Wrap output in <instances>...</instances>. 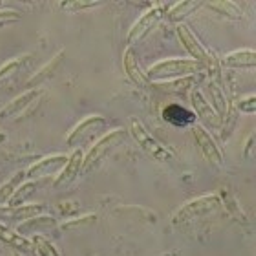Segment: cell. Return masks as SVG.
<instances>
[{
    "instance_id": "cell-1",
    "label": "cell",
    "mask_w": 256,
    "mask_h": 256,
    "mask_svg": "<svg viewBox=\"0 0 256 256\" xmlns=\"http://www.w3.org/2000/svg\"><path fill=\"white\" fill-rule=\"evenodd\" d=\"M203 72V66L192 59H165L161 62H156L146 70V80L148 82H168V80L192 77Z\"/></svg>"
},
{
    "instance_id": "cell-2",
    "label": "cell",
    "mask_w": 256,
    "mask_h": 256,
    "mask_svg": "<svg viewBox=\"0 0 256 256\" xmlns=\"http://www.w3.org/2000/svg\"><path fill=\"white\" fill-rule=\"evenodd\" d=\"M176 33H178L180 42L183 44V48L187 50V54L190 55V59L196 60L198 64H202L203 72H207V75L210 79H212V77H220V66H222V64L218 62L216 54L205 50V46H203V44L198 40L196 35L190 32V28L185 26V24H180V26L176 28Z\"/></svg>"
},
{
    "instance_id": "cell-3",
    "label": "cell",
    "mask_w": 256,
    "mask_h": 256,
    "mask_svg": "<svg viewBox=\"0 0 256 256\" xmlns=\"http://www.w3.org/2000/svg\"><path fill=\"white\" fill-rule=\"evenodd\" d=\"M128 134L124 128H116L112 132H108L106 136H102L99 141H97L90 150L88 154L84 156V161H82V172H90L94 170L99 163H101L104 158H106L112 150H116L119 144H123L126 141Z\"/></svg>"
},
{
    "instance_id": "cell-4",
    "label": "cell",
    "mask_w": 256,
    "mask_h": 256,
    "mask_svg": "<svg viewBox=\"0 0 256 256\" xmlns=\"http://www.w3.org/2000/svg\"><path fill=\"white\" fill-rule=\"evenodd\" d=\"M130 136H132L134 141L139 144V148L143 150L144 154H148L150 158H154V160H158V161L172 160L170 148L165 146L158 138H154V136L146 130V126H144L141 121H138V119H130Z\"/></svg>"
},
{
    "instance_id": "cell-5",
    "label": "cell",
    "mask_w": 256,
    "mask_h": 256,
    "mask_svg": "<svg viewBox=\"0 0 256 256\" xmlns=\"http://www.w3.org/2000/svg\"><path fill=\"white\" fill-rule=\"evenodd\" d=\"M218 208H222V200L216 194H212V196H203L200 200H194V202L187 203L185 207L180 208L176 212V216H174V224H183V222L196 220L200 216H205V214H212Z\"/></svg>"
},
{
    "instance_id": "cell-6",
    "label": "cell",
    "mask_w": 256,
    "mask_h": 256,
    "mask_svg": "<svg viewBox=\"0 0 256 256\" xmlns=\"http://www.w3.org/2000/svg\"><path fill=\"white\" fill-rule=\"evenodd\" d=\"M190 130H192V138L196 141L198 148L203 154V158L210 165H216V166L224 165V152L218 146V143L212 139V136H210V132H208L207 128L202 126V124H192Z\"/></svg>"
},
{
    "instance_id": "cell-7",
    "label": "cell",
    "mask_w": 256,
    "mask_h": 256,
    "mask_svg": "<svg viewBox=\"0 0 256 256\" xmlns=\"http://www.w3.org/2000/svg\"><path fill=\"white\" fill-rule=\"evenodd\" d=\"M106 124H108V121L104 118H101V116H88V118L82 119V121L68 134L66 144H68L70 148L80 146V144L86 143L92 136H96L97 132H101Z\"/></svg>"
},
{
    "instance_id": "cell-8",
    "label": "cell",
    "mask_w": 256,
    "mask_h": 256,
    "mask_svg": "<svg viewBox=\"0 0 256 256\" xmlns=\"http://www.w3.org/2000/svg\"><path fill=\"white\" fill-rule=\"evenodd\" d=\"M163 11H165L163 6H156V8L146 11V13L130 28V32H128V35H126L128 48H132L134 42H138V40H141L143 37H146V35L160 24L161 18H163Z\"/></svg>"
},
{
    "instance_id": "cell-9",
    "label": "cell",
    "mask_w": 256,
    "mask_h": 256,
    "mask_svg": "<svg viewBox=\"0 0 256 256\" xmlns=\"http://www.w3.org/2000/svg\"><path fill=\"white\" fill-rule=\"evenodd\" d=\"M68 161V156L57 154V156H48L44 160L33 163L30 168L26 170V178L30 182H37V180H42V178L55 176L62 170V166L66 165Z\"/></svg>"
},
{
    "instance_id": "cell-10",
    "label": "cell",
    "mask_w": 256,
    "mask_h": 256,
    "mask_svg": "<svg viewBox=\"0 0 256 256\" xmlns=\"http://www.w3.org/2000/svg\"><path fill=\"white\" fill-rule=\"evenodd\" d=\"M190 104H192V114H194L196 119H200L203 124L212 126V128L222 126L220 118L216 116V112H214L212 108H210V104L207 102V99H205V96H203V92H200L198 88H194V90L190 92Z\"/></svg>"
},
{
    "instance_id": "cell-11",
    "label": "cell",
    "mask_w": 256,
    "mask_h": 256,
    "mask_svg": "<svg viewBox=\"0 0 256 256\" xmlns=\"http://www.w3.org/2000/svg\"><path fill=\"white\" fill-rule=\"evenodd\" d=\"M40 96H42V90H38V88L24 92L22 96L15 97L13 101L8 102V104L0 110V119H13V118H18V116H22L28 108L33 106V104L40 99Z\"/></svg>"
},
{
    "instance_id": "cell-12",
    "label": "cell",
    "mask_w": 256,
    "mask_h": 256,
    "mask_svg": "<svg viewBox=\"0 0 256 256\" xmlns=\"http://www.w3.org/2000/svg\"><path fill=\"white\" fill-rule=\"evenodd\" d=\"M82 161H84V152L82 150H74V154L68 156L66 165L62 166V170L55 176L54 187H68L79 178V174L82 172Z\"/></svg>"
},
{
    "instance_id": "cell-13",
    "label": "cell",
    "mask_w": 256,
    "mask_h": 256,
    "mask_svg": "<svg viewBox=\"0 0 256 256\" xmlns=\"http://www.w3.org/2000/svg\"><path fill=\"white\" fill-rule=\"evenodd\" d=\"M203 96H205V94H203ZM205 99H207V102L210 104V108L216 112V116L220 118V121L224 123L225 119L229 118L230 106H229V99H227V96H225V92L220 88L218 82H214V80L208 82Z\"/></svg>"
},
{
    "instance_id": "cell-14",
    "label": "cell",
    "mask_w": 256,
    "mask_h": 256,
    "mask_svg": "<svg viewBox=\"0 0 256 256\" xmlns=\"http://www.w3.org/2000/svg\"><path fill=\"white\" fill-rule=\"evenodd\" d=\"M44 212V205H35V203H32V205H22V207H15V208H4L0 207V224L2 222H18V224H22V222H26V220L30 218H35V216H40V214Z\"/></svg>"
},
{
    "instance_id": "cell-15",
    "label": "cell",
    "mask_w": 256,
    "mask_h": 256,
    "mask_svg": "<svg viewBox=\"0 0 256 256\" xmlns=\"http://www.w3.org/2000/svg\"><path fill=\"white\" fill-rule=\"evenodd\" d=\"M0 244L11 247V249H15V251L22 252V254H35L32 240L20 236L16 230L10 229V227L4 224H0Z\"/></svg>"
},
{
    "instance_id": "cell-16",
    "label": "cell",
    "mask_w": 256,
    "mask_h": 256,
    "mask_svg": "<svg viewBox=\"0 0 256 256\" xmlns=\"http://www.w3.org/2000/svg\"><path fill=\"white\" fill-rule=\"evenodd\" d=\"M55 227H57V222H55L52 216L40 214V216H35V218H30V220H26V222H22V224L18 225L16 232L20 236H24V238H28V236H37V234H40V232L52 230V229H55Z\"/></svg>"
},
{
    "instance_id": "cell-17",
    "label": "cell",
    "mask_w": 256,
    "mask_h": 256,
    "mask_svg": "<svg viewBox=\"0 0 256 256\" xmlns=\"http://www.w3.org/2000/svg\"><path fill=\"white\" fill-rule=\"evenodd\" d=\"M220 64L232 70H252L256 66V52L254 50H236L232 54L225 55Z\"/></svg>"
},
{
    "instance_id": "cell-18",
    "label": "cell",
    "mask_w": 256,
    "mask_h": 256,
    "mask_svg": "<svg viewBox=\"0 0 256 256\" xmlns=\"http://www.w3.org/2000/svg\"><path fill=\"white\" fill-rule=\"evenodd\" d=\"M163 119L166 123L174 124V126H192L196 124V116L192 114V110L183 108L182 104H168L163 110Z\"/></svg>"
},
{
    "instance_id": "cell-19",
    "label": "cell",
    "mask_w": 256,
    "mask_h": 256,
    "mask_svg": "<svg viewBox=\"0 0 256 256\" xmlns=\"http://www.w3.org/2000/svg\"><path fill=\"white\" fill-rule=\"evenodd\" d=\"M64 57H66V54H64V52H59V54L55 55L54 59L50 60V62L46 64L42 70H38L37 74H35V77H32V79H30V82H28V88H30V90H35V88H38L42 82H46L48 79H52V77L55 75V72L60 68V64H62Z\"/></svg>"
},
{
    "instance_id": "cell-20",
    "label": "cell",
    "mask_w": 256,
    "mask_h": 256,
    "mask_svg": "<svg viewBox=\"0 0 256 256\" xmlns=\"http://www.w3.org/2000/svg\"><path fill=\"white\" fill-rule=\"evenodd\" d=\"M123 68H124V72H126L128 77H130V79H132L138 86H144L146 82H148V80H146V77H144V74L141 72V68H139L138 57H136V52H134V48H128L126 52H124Z\"/></svg>"
},
{
    "instance_id": "cell-21",
    "label": "cell",
    "mask_w": 256,
    "mask_h": 256,
    "mask_svg": "<svg viewBox=\"0 0 256 256\" xmlns=\"http://www.w3.org/2000/svg\"><path fill=\"white\" fill-rule=\"evenodd\" d=\"M203 8L216 11L218 15L230 18V20H240L244 18V11L238 8V4L230 2V0H214V2H203Z\"/></svg>"
},
{
    "instance_id": "cell-22",
    "label": "cell",
    "mask_w": 256,
    "mask_h": 256,
    "mask_svg": "<svg viewBox=\"0 0 256 256\" xmlns=\"http://www.w3.org/2000/svg\"><path fill=\"white\" fill-rule=\"evenodd\" d=\"M200 8H203V2L198 0H185V2H176L170 10L166 11V18L168 22H182L183 18L190 16L194 11H198Z\"/></svg>"
},
{
    "instance_id": "cell-23",
    "label": "cell",
    "mask_w": 256,
    "mask_h": 256,
    "mask_svg": "<svg viewBox=\"0 0 256 256\" xmlns=\"http://www.w3.org/2000/svg\"><path fill=\"white\" fill-rule=\"evenodd\" d=\"M24 180H26V172L18 170V172H15L8 182L0 185V207H4V205L10 203V200L13 198L15 190L24 183Z\"/></svg>"
},
{
    "instance_id": "cell-24",
    "label": "cell",
    "mask_w": 256,
    "mask_h": 256,
    "mask_svg": "<svg viewBox=\"0 0 256 256\" xmlns=\"http://www.w3.org/2000/svg\"><path fill=\"white\" fill-rule=\"evenodd\" d=\"M37 190H38V183L37 182H24L20 187L15 190V194H13V198L10 200V203H8V205H10L11 208L28 205V202L35 196V192H37Z\"/></svg>"
},
{
    "instance_id": "cell-25",
    "label": "cell",
    "mask_w": 256,
    "mask_h": 256,
    "mask_svg": "<svg viewBox=\"0 0 256 256\" xmlns=\"http://www.w3.org/2000/svg\"><path fill=\"white\" fill-rule=\"evenodd\" d=\"M196 77L198 75H192V77H183V79L168 80V82H156L154 86L166 90L165 94H183V92H192L196 88Z\"/></svg>"
},
{
    "instance_id": "cell-26",
    "label": "cell",
    "mask_w": 256,
    "mask_h": 256,
    "mask_svg": "<svg viewBox=\"0 0 256 256\" xmlns=\"http://www.w3.org/2000/svg\"><path fill=\"white\" fill-rule=\"evenodd\" d=\"M32 244H33V249H35V252H37L38 256H60L59 249H57L46 236H42V234L32 236Z\"/></svg>"
},
{
    "instance_id": "cell-27",
    "label": "cell",
    "mask_w": 256,
    "mask_h": 256,
    "mask_svg": "<svg viewBox=\"0 0 256 256\" xmlns=\"http://www.w3.org/2000/svg\"><path fill=\"white\" fill-rule=\"evenodd\" d=\"M28 60H32V55H22V57H16V59L6 62L4 66L0 68V80L10 79V77H13L15 74H18L20 68L28 62Z\"/></svg>"
},
{
    "instance_id": "cell-28",
    "label": "cell",
    "mask_w": 256,
    "mask_h": 256,
    "mask_svg": "<svg viewBox=\"0 0 256 256\" xmlns=\"http://www.w3.org/2000/svg\"><path fill=\"white\" fill-rule=\"evenodd\" d=\"M102 2H97V0H68V2H60V8L64 11H84L99 8Z\"/></svg>"
},
{
    "instance_id": "cell-29",
    "label": "cell",
    "mask_w": 256,
    "mask_h": 256,
    "mask_svg": "<svg viewBox=\"0 0 256 256\" xmlns=\"http://www.w3.org/2000/svg\"><path fill=\"white\" fill-rule=\"evenodd\" d=\"M22 18V13L16 10H0V28H6L10 24H16Z\"/></svg>"
},
{
    "instance_id": "cell-30",
    "label": "cell",
    "mask_w": 256,
    "mask_h": 256,
    "mask_svg": "<svg viewBox=\"0 0 256 256\" xmlns=\"http://www.w3.org/2000/svg\"><path fill=\"white\" fill-rule=\"evenodd\" d=\"M236 108L240 110L242 114H254L256 112V97L252 96H246L242 97L240 101L236 102Z\"/></svg>"
},
{
    "instance_id": "cell-31",
    "label": "cell",
    "mask_w": 256,
    "mask_h": 256,
    "mask_svg": "<svg viewBox=\"0 0 256 256\" xmlns=\"http://www.w3.org/2000/svg\"><path fill=\"white\" fill-rule=\"evenodd\" d=\"M97 222L96 214H88V216H82L80 220H74V222H68V224L62 225V229H74V227H79V225H92Z\"/></svg>"
},
{
    "instance_id": "cell-32",
    "label": "cell",
    "mask_w": 256,
    "mask_h": 256,
    "mask_svg": "<svg viewBox=\"0 0 256 256\" xmlns=\"http://www.w3.org/2000/svg\"><path fill=\"white\" fill-rule=\"evenodd\" d=\"M252 143H254V136H251L249 138V141H247V146H246V158H249L252 152Z\"/></svg>"
}]
</instances>
